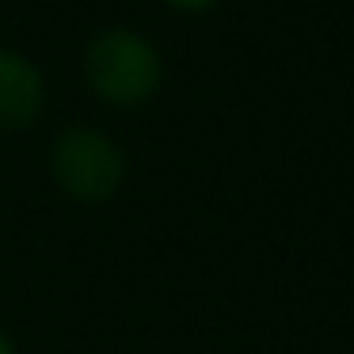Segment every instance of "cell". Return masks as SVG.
<instances>
[{"mask_svg": "<svg viewBox=\"0 0 354 354\" xmlns=\"http://www.w3.org/2000/svg\"><path fill=\"white\" fill-rule=\"evenodd\" d=\"M84 84L103 107L138 111L164 84V57L133 27H103L84 46Z\"/></svg>", "mask_w": 354, "mask_h": 354, "instance_id": "6da1fadb", "label": "cell"}, {"mask_svg": "<svg viewBox=\"0 0 354 354\" xmlns=\"http://www.w3.org/2000/svg\"><path fill=\"white\" fill-rule=\"evenodd\" d=\"M126 153L100 126H65L50 141V179L77 206H103L126 183Z\"/></svg>", "mask_w": 354, "mask_h": 354, "instance_id": "7a4b0ae2", "label": "cell"}, {"mask_svg": "<svg viewBox=\"0 0 354 354\" xmlns=\"http://www.w3.org/2000/svg\"><path fill=\"white\" fill-rule=\"evenodd\" d=\"M46 111V73L24 50L0 46V133H19Z\"/></svg>", "mask_w": 354, "mask_h": 354, "instance_id": "3957f363", "label": "cell"}, {"mask_svg": "<svg viewBox=\"0 0 354 354\" xmlns=\"http://www.w3.org/2000/svg\"><path fill=\"white\" fill-rule=\"evenodd\" d=\"M164 4L176 12H206V8H214L217 0H164Z\"/></svg>", "mask_w": 354, "mask_h": 354, "instance_id": "277c9868", "label": "cell"}, {"mask_svg": "<svg viewBox=\"0 0 354 354\" xmlns=\"http://www.w3.org/2000/svg\"><path fill=\"white\" fill-rule=\"evenodd\" d=\"M0 354H24V351H19V343H16V335H12L4 324H0Z\"/></svg>", "mask_w": 354, "mask_h": 354, "instance_id": "5b68a950", "label": "cell"}]
</instances>
